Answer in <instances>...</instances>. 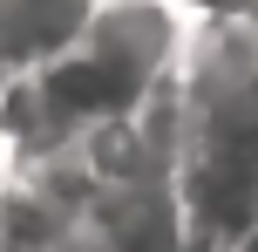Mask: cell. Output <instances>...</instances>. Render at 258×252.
<instances>
[{"label": "cell", "mask_w": 258, "mask_h": 252, "mask_svg": "<svg viewBox=\"0 0 258 252\" xmlns=\"http://www.w3.org/2000/svg\"><path fill=\"white\" fill-rule=\"evenodd\" d=\"M95 21V0H0V75L61 62Z\"/></svg>", "instance_id": "1"}, {"label": "cell", "mask_w": 258, "mask_h": 252, "mask_svg": "<svg viewBox=\"0 0 258 252\" xmlns=\"http://www.w3.org/2000/svg\"><path fill=\"white\" fill-rule=\"evenodd\" d=\"M218 252H258V218H251V225H238V232H231V239H224Z\"/></svg>", "instance_id": "2"}]
</instances>
